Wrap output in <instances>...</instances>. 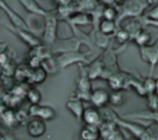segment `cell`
I'll return each instance as SVG.
<instances>
[{
    "label": "cell",
    "mask_w": 158,
    "mask_h": 140,
    "mask_svg": "<svg viewBox=\"0 0 158 140\" xmlns=\"http://www.w3.org/2000/svg\"><path fill=\"white\" fill-rule=\"evenodd\" d=\"M89 66L86 67V72L90 79H96V78H101L102 73H104V62L101 58H96L91 62L88 63Z\"/></svg>",
    "instance_id": "cell-15"
},
{
    "label": "cell",
    "mask_w": 158,
    "mask_h": 140,
    "mask_svg": "<svg viewBox=\"0 0 158 140\" xmlns=\"http://www.w3.org/2000/svg\"><path fill=\"white\" fill-rule=\"evenodd\" d=\"M117 9V17L115 20L116 26L118 27L121 21L127 17H139L144 14V11L148 9V5L146 0H123L118 5H116Z\"/></svg>",
    "instance_id": "cell-1"
},
{
    "label": "cell",
    "mask_w": 158,
    "mask_h": 140,
    "mask_svg": "<svg viewBox=\"0 0 158 140\" xmlns=\"http://www.w3.org/2000/svg\"><path fill=\"white\" fill-rule=\"evenodd\" d=\"M90 53H91V51L79 52V50L78 51L63 52V53H59L56 62H57L58 68H60V69H64L65 67H68L70 64H74V63H89L90 62V59H89Z\"/></svg>",
    "instance_id": "cell-2"
},
{
    "label": "cell",
    "mask_w": 158,
    "mask_h": 140,
    "mask_svg": "<svg viewBox=\"0 0 158 140\" xmlns=\"http://www.w3.org/2000/svg\"><path fill=\"white\" fill-rule=\"evenodd\" d=\"M12 31H14V33H16L26 45H28L30 47H35V46H37V45H40L41 43V41H40V38H37L33 33H31L30 32V30H22V28H17V27H10Z\"/></svg>",
    "instance_id": "cell-14"
},
{
    "label": "cell",
    "mask_w": 158,
    "mask_h": 140,
    "mask_svg": "<svg viewBox=\"0 0 158 140\" xmlns=\"http://www.w3.org/2000/svg\"><path fill=\"white\" fill-rule=\"evenodd\" d=\"M80 139L81 140H99V126L95 125H84L80 130Z\"/></svg>",
    "instance_id": "cell-21"
},
{
    "label": "cell",
    "mask_w": 158,
    "mask_h": 140,
    "mask_svg": "<svg viewBox=\"0 0 158 140\" xmlns=\"http://www.w3.org/2000/svg\"><path fill=\"white\" fill-rule=\"evenodd\" d=\"M126 97H125V92L123 89H117V90H112L110 93V97H109V103L115 105V107H118V105H122L123 102H125Z\"/></svg>",
    "instance_id": "cell-26"
},
{
    "label": "cell",
    "mask_w": 158,
    "mask_h": 140,
    "mask_svg": "<svg viewBox=\"0 0 158 140\" xmlns=\"http://www.w3.org/2000/svg\"><path fill=\"white\" fill-rule=\"evenodd\" d=\"M20 4L25 7L26 11H28L32 15H38V16H46L48 14L47 10H44L36 0H19Z\"/></svg>",
    "instance_id": "cell-16"
},
{
    "label": "cell",
    "mask_w": 158,
    "mask_h": 140,
    "mask_svg": "<svg viewBox=\"0 0 158 140\" xmlns=\"http://www.w3.org/2000/svg\"><path fill=\"white\" fill-rule=\"evenodd\" d=\"M117 17V9L114 5H104L101 10V19L115 21Z\"/></svg>",
    "instance_id": "cell-27"
},
{
    "label": "cell",
    "mask_w": 158,
    "mask_h": 140,
    "mask_svg": "<svg viewBox=\"0 0 158 140\" xmlns=\"http://www.w3.org/2000/svg\"><path fill=\"white\" fill-rule=\"evenodd\" d=\"M142 16L148 20H158V5L149 6V9H147Z\"/></svg>",
    "instance_id": "cell-31"
},
{
    "label": "cell",
    "mask_w": 158,
    "mask_h": 140,
    "mask_svg": "<svg viewBox=\"0 0 158 140\" xmlns=\"http://www.w3.org/2000/svg\"><path fill=\"white\" fill-rule=\"evenodd\" d=\"M139 56L146 63L149 64V76H152L156 66L158 64V38L151 45L148 43L146 46H141Z\"/></svg>",
    "instance_id": "cell-4"
},
{
    "label": "cell",
    "mask_w": 158,
    "mask_h": 140,
    "mask_svg": "<svg viewBox=\"0 0 158 140\" xmlns=\"http://www.w3.org/2000/svg\"><path fill=\"white\" fill-rule=\"evenodd\" d=\"M26 129H27V133H28L30 136H32V138H41V136L44 135L47 128H46L44 120H42L40 118H33V119L27 121Z\"/></svg>",
    "instance_id": "cell-10"
},
{
    "label": "cell",
    "mask_w": 158,
    "mask_h": 140,
    "mask_svg": "<svg viewBox=\"0 0 158 140\" xmlns=\"http://www.w3.org/2000/svg\"><path fill=\"white\" fill-rule=\"evenodd\" d=\"M111 1V5H114V6H116V5H118L120 2H122L123 0H110Z\"/></svg>",
    "instance_id": "cell-39"
},
{
    "label": "cell",
    "mask_w": 158,
    "mask_h": 140,
    "mask_svg": "<svg viewBox=\"0 0 158 140\" xmlns=\"http://www.w3.org/2000/svg\"><path fill=\"white\" fill-rule=\"evenodd\" d=\"M77 89L78 90H84V92H91V84H90V78L86 72V67L80 63V74L77 79Z\"/></svg>",
    "instance_id": "cell-18"
},
{
    "label": "cell",
    "mask_w": 158,
    "mask_h": 140,
    "mask_svg": "<svg viewBox=\"0 0 158 140\" xmlns=\"http://www.w3.org/2000/svg\"><path fill=\"white\" fill-rule=\"evenodd\" d=\"M47 74L48 73L41 66L37 67V68H31L30 74H28V78H27V82L28 83H32V84H40V83L44 82V79L47 78Z\"/></svg>",
    "instance_id": "cell-19"
},
{
    "label": "cell",
    "mask_w": 158,
    "mask_h": 140,
    "mask_svg": "<svg viewBox=\"0 0 158 140\" xmlns=\"http://www.w3.org/2000/svg\"><path fill=\"white\" fill-rule=\"evenodd\" d=\"M98 30L106 35V36H112L116 30H117V26H116V22L112 21V20H106V19H101L98 24Z\"/></svg>",
    "instance_id": "cell-23"
},
{
    "label": "cell",
    "mask_w": 158,
    "mask_h": 140,
    "mask_svg": "<svg viewBox=\"0 0 158 140\" xmlns=\"http://www.w3.org/2000/svg\"><path fill=\"white\" fill-rule=\"evenodd\" d=\"M67 109L72 112V114L78 119L80 120L81 119V115H83V112H84V104H83V100L80 99H77V98H72L67 102Z\"/></svg>",
    "instance_id": "cell-20"
},
{
    "label": "cell",
    "mask_w": 158,
    "mask_h": 140,
    "mask_svg": "<svg viewBox=\"0 0 158 140\" xmlns=\"http://www.w3.org/2000/svg\"><path fill=\"white\" fill-rule=\"evenodd\" d=\"M148 107L153 110V112H157L158 110V97L153 93V94H148Z\"/></svg>",
    "instance_id": "cell-32"
},
{
    "label": "cell",
    "mask_w": 158,
    "mask_h": 140,
    "mask_svg": "<svg viewBox=\"0 0 158 140\" xmlns=\"http://www.w3.org/2000/svg\"><path fill=\"white\" fill-rule=\"evenodd\" d=\"M0 9L6 14V16L9 17V20L11 21V24H12L14 27L22 28V30H30V27H28V25L25 22V20H23L17 12H15L6 2H4V0H0Z\"/></svg>",
    "instance_id": "cell-7"
},
{
    "label": "cell",
    "mask_w": 158,
    "mask_h": 140,
    "mask_svg": "<svg viewBox=\"0 0 158 140\" xmlns=\"http://www.w3.org/2000/svg\"><path fill=\"white\" fill-rule=\"evenodd\" d=\"M25 97L31 104H40L41 102V92L35 87H28Z\"/></svg>",
    "instance_id": "cell-28"
},
{
    "label": "cell",
    "mask_w": 158,
    "mask_h": 140,
    "mask_svg": "<svg viewBox=\"0 0 158 140\" xmlns=\"http://www.w3.org/2000/svg\"><path fill=\"white\" fill-rule=\"evenodd\" d=\"M0 120L7 128H14L15 125H17L16 115L12 109H2V112L0 113Z\"/></svg>",
    "instance_id": "cell-24"
},
{
    "label": "cell",
    "mask_w": 158,
    "mask_h": 140,
    "mask_svg": "<svg viewBox=\"0 0 158 140\" xmlns=\"http://www.w3.org/2000/svg\"><path fill=\"white\" fill-rule=\"evenodd\" d=\"M58 16L56 12H49L44 16L43 25V42L47 46H51L57 40V30H58Z\"/></svg>",
    "instance_id": "cell-3"
},
{
    "label": "cell",
    "mask_w": 158,
    "mask_h": 140,
    "mask_svg": "<svg viewBox=\"0 0 158 140\" xmlns=\"http://www.w3.org/2000/svg\"><path fill=\"white\" fill-rule=\"evenodd\" d=\"M109 97L110 93L104 88H98L90 92V99L89 102L95 108H104L109 104Z\"/></svg>",
    "instance_id": "cell-9"
},
{
    "label": "cell",
    "mask_w": 158,
    "mask_h": 140,
    "mask_svg": "<svg viewBox=\"0 0 158 140\" xmlns=\"http://www.w3.org/2000/svg\"><path fill=\"white\" fill-rule=\"evenodd\" d=\"M142 85H143V89L146 92V97L148 94H153L154 93V78L152 76H148L147 78H144L142 81Z\"/></svg>",
    "instance_id": "cell-29"
},
{
    "label": "cell",
    "mask_w": 158,
    "mask_h": 140,
    "mask_svg": "<svg viewBox=\"0 0 158 140\" xmlns=\"http://www.w3.org/2000/svg\"><path fill=\"white\" fill-rule=\"evenodd\" d=\"M131 41H133L138 47L146 46V45H148V43L151 42V33H149V31H147V30L143 27L142 30H139V31L133 36V38H132Z\"/></svg>",
    "instance_id": "cell-25"
},
{
    "label": "cell",
    "mask_w": 158,
    "mask_h": 140,
    "mask_svg": "<svg viewBox=\"0 0 158 140\" xmlns=\"http://www.w3.org/2000/svg\"><path fill=\"white\" fill-rule=\"evenodd\" d=\"M141 21H142L143 26H154V27H158V20H148V19L141 16Z\"/></svg>",
    "instance_id": "cell-35"
},
{
    "label": "cell",
    "mask_w": 158,
    "mask_h": 140,
    "mask_svg": "<svg viewBox=\"0 0 158 140\" xmlns=\"http://www.w3.org/2000/svg\"><path fill=\"white\" fill-rule=\"evenodd\" d=\"M126 140H139V139L136 138V136H131V138H128V139H126Z\"/></svg>",
    "instance_id": "cell-40"
},
{
    "label": "cell",
    "mask_w": 158,
    "mask_h": 140,
    "mask_svg": "<svg viewBox=\"0 0 158 140\" xmlns=\"http://www.w3.org/2000/svg\"><path fill=\"white\" fill-rule=\"evenodd\" d=\"M146 2H147V5H148V7H149V6L158 5V0H146Z\"/></svg>",
    "instance_id": "cell-37"
},
{
    "label": "cell",
    "mask_w": 158,
    "mask_h": 140,
    "mask_svg": "<svg viewBox=\"0 0 158 140\" xmlns=\"http://www.w3.org/2000/svg\"><path fill=\"white\" fill-rule=\"evenodd\" d=\"M118 27L125 28V30L128 32L130 38L132 40L133 36H135L139 30H142L144 26H143V24H142V21H141V16H139V17H127V19L122 20Z\"/></svg>",
    "instance_id": "cell-11"
},
{
    "label": "cell",
    "mask_w": 158,
    "mask_h": 140,
    "mask_svg": "<svg viewBox=\"0 0 158 140\" xmlns=\"http://www.w3.org/2000/svg\"><path fill=\"white\" fill-rule=\"evenodd\" d=\"M54 1H56V4H57L58 6L68 5V4H70V2H72V0H54Z\"/></svg>",
    "instance_id": "cell-36"
},
{
    "label": "cell",
    "mask_w": 158,
    "mask_h": 140,
    "mask_svg": "<svg viewBox=\"0 0 158 140\" xmlns=\"http://www.w3.org/2000/svg\"><path fill=\"white\" fill-rule=\"evenodd\" d=\"M114 35H115L116 40L118 41V43H126V42L131 41L128 32L125 28H122V27H117V30H116V32Z\"/></svg>",
    "instance_id": "cell-30"
},
{
    "label": "cell",
    "mask_w": 158,
    "mask_h": 140,
    "mask_svg": "<svg viewBox=\"0 0 158 140\" xmlns=\"http://www.w3.org/2000/svg\"><path fill=\"white\" fill-rule=\"evenodd\" d=\"M154 94L158 97V78L154 79Z\"/></svg>",
    "instance_id": "cell-38"
},
{
    "label": "cell",
    "mask_w": 158,
    "mask_h": 140,
    "mask_svg": "<svg viewBox=\"0 0 158 140\" xmlns=\"http://www.w3.org/2000/svg\"><path fill=\"white\" fill-rule=\"evenodd\" d=\"M107 140H126V139H125L123 134L121 133V130L117 128V129L111 134V136H110Z\"/></svg>",
    "instance_id": "cell-34"
},
{
    "label": "cell",
    "mask_w": 158,
    "mask_h": 140,
    "mask_svg": "<svg viewBox=\"0 0 158 140\" xmlns=\"http://www.w3.org/2000/svg\"><path fill=\"white\" fill-rule=\"evenodd\" d=\"M90 41H93L96 46H99L100 48H106L109 47V43H110V36H106L104 33H101L98 28H94L91 35H90Z\"/></svg>",
    "instance_id": "cell-22"
},
{
    "label": "cell",
    "mask_w": 158,
    "mask_h": 140,
    "mask_svg": "<svg viewBox=\"0 0 158 140\" xmlns=\"http://www.w3.org/2000/svg\"><path fill=\"white\" fill-rule=\"evenodd\" d=\"M117 124L112 120V119H107V120H102L99 125V135H100V139H104V140H107L111 134L117 129Z\"/></svg>",
    "instance_id": "cell-17"
},
{
    "label": "cell",
    "mask_w": 158,
    "mask_h": 140,
    "mask_svg": "<svg viewBox=\"0 0 158 140\" xmlns=\"http://www.w3.org/2000/svg\"><path fill=\"white\" fill-rule=\"evenodd\" d=\"M128 74L123 72H114L107 77V83L112 90L117 89H128Z\"/></svg>",
    "instance_id": "cell-8"
},
{
    "label": "cell",
    "mask_w": 158,
    "mask_h": 140,
    "mask_svg": "<svg viewBox=\"0 0 158 140\" xmlns=\"http://www.w3.org/2000/svg\"><path fill=\"white\" fill-rule=\"evenodd\" d=\"M15 115H16L17 124H23L28 118V112H25L23 109H20V110L15 112Z\"/></svg>",
    "instance_id": "cell-33"
},
{
    "label": "cell",
    "mask_w": 158,
    "mask_h": 140,
    "mask_svg": "<svg viewBox=\"0 0 158 140\" xmlns=\"http://www.w3.org/2000/svg\"><path fill=\"white\" fill-rule=\"evenodd\" d=\"M81 120L86 125H95V126H99L100 123L102 121L101 114L99 113L98 108H95V107L84 108V112H83V115H81Z\"/></svg>",
    "instance_id": "cell-12"
},
{
    "label": "cell",
    "mask_w": 158,
    "mask_h": 140,
    "mask_svg": "<svg viewBox=\"0 0 158 140\" xmlns=\"http://www.w3.org/2000/svg\"><path fill=\"white\" fill-rule=\"evenodd\" d=\"M67 21L72 25V27L85 26V25H90L91 24V16H90L89 12H85V11H74L67 19Z\"/></svg>",
    "instance_id": "cell-13"
},
{
    "label": "cell",
    "mask_w": 158,
    "mask_h": 140,
    "mask_svg": "<svg viewBox=\"0 0 158 140\" xmlns=\"http://www.w3.org/2000/svg\"><path fill=\"white\" fill-rule=\"evenodd\" d=\"M81 45V40L78 37H70V38H64V40H56L51 46H52V53H63V52H69V51H78Z\"/></svg>",
    "instance_id": "cell-5"
},
{
    "label": "cell",
    "mask_w": 158,
    "mask_h": 140,
    "mask_svg": "<svg viewBox=\"0 0 158 140\" xmlns=\"http://www.w3.org/2000/svg\"><path fill=\"white\" fill-rule=\"evenodd\" d=\"M28 115L33 118H40L42 120H52L56 116V112L52 107H48V105L31 104L28 109Z\"/></svg>",
    "instance_id": "cell-6"
}]
</instances>
